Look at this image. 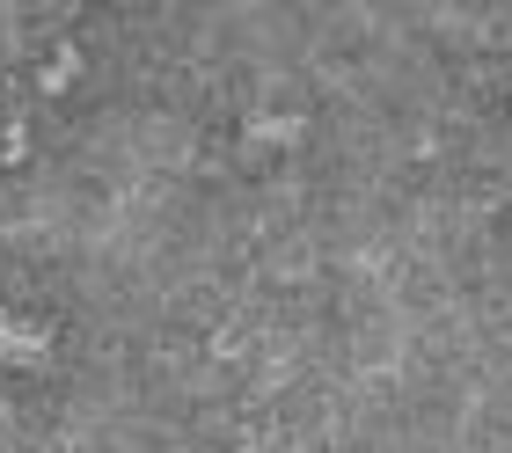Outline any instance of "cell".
<instances>
[{"mask_svg": "<svg viewBox=\"0 0 512 453\" xmlns=\"http://www.w3.org/2000/svg\"><path fill=\"white\" fill-rule=\"evenodd\" d=\"M249 139H264V147H286V139H300V117H256Z\"/></svg>", "mask_w": 512, "mask_h": 453, "instance_id": "cell-2", "label": "cell"}, {"mask_svg": "<svg viewBox=\"0 0 512 453\" xmlns=\"http://www.w3.org/2000/svg\"><path fill=\"white\" fill-rule=\"evenodd\" d=\"M44 351H52V337L30 322H15V315H0V359H15V366H44Z\"/></svg>", "mask_w": 512, "mask_h": 453, "instance_id": "cell-1", "label": "cell"}]
</instances>
